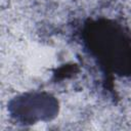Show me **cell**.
<instances>
[{"label": "cell", "mask_w": 131, "mask_h": 131, "mask_svg": "<svg viewBox=\"0 0 131 131\" xmlns=\"http://www.w3.org/2000/svg\"><path fill=\"white\" fill-rule=\"evenodd\" d=\"M8 110L15 120L24 124H34L53 118L57 113V102L46 94H26L12 99Z\"/></svg>", "instance_id": "1"}]
</instances>
